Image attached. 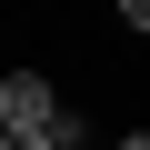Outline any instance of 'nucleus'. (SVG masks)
<instances>
[{
    "label": "nucleus",
    "mask_w": 150,
    "mask_h": 150,
    "mask_svg": "<svg viewBox=\"0 0 150 150\" xmlns=\"http://www.w3.org/2000/svg\"><path fill=\"white\" fill-rule=\"evenodd\" d=\"M110 150H150V130H120V140H110Z\"/></svg>",
    "instance_id": "nucleus-3"
},
{
    "label": "nucleus",
    "mask_w": 150,
    "mask_h": 150,
    "mask_svg": "<svg viewBox=\"0 0 150 150\" xmlns=\"http://www.w3.org/2000/svg\"><path fill=\"white\" fill-rule=\"evenodd\" d=\"M0 150H50V140H20V130H0Z\"/></svg>",
    "instance_id": "nucleus-2"
},
{
    "label": "nucleus",
    "mask_w": 150,
    "mask_h": 150,
    "mask_svg": "<svg viewBox=\"0 0 150 150\" xmlns=\"http://www.w3.org/2000/svg\"><path fill=\"white\" fill-rule=\"evenodd\" d=\"M0 130H20V140H50V150H80V110L60 100L50 70H0Z\"/></svg>",
    "instance_id": "nucleus-1"
}]
</instances>
